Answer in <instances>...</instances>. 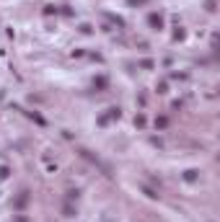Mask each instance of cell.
Listing matches in <instances>:
<instances>
[{
  "instance_id": "obj_1",
  "label": "cell",
  "mask_w": 220,
  "mask_h": 222,
  "mask_svg": "<svg viewBox=\"0 0 220 222\" xmlns=\"http://www.w3.org/2000/svg\"><path fill=\"white\" fill-rule=\"evenodd\" d=\"M150 26H153V29H161V26H163V18H161V16H155V13H153V16H150Z\"/></svg>"
}]
</instances>
